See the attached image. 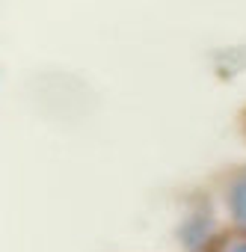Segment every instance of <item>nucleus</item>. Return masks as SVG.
Masks as SVG:
<instances>
[{"label": "nucleus", "mask_w": 246, "mask_h": 252, "mask_svg": "<svg viewBox=\"0 0 246 252\" xmlns=\"http://www.w3.org/2000/svg\"><path fill=\"white\" fill-rule=\"evenodd\" d=\"M225 202H228V211H231L234 222L240 228H246V169L231 178L228 193H225Z\"/></svg>", "instance_id": "nucleus-1"}, {"label": "nucleus", "mask_w": 246, "mask_h": 252, "mask_svg": "<svg viewBox=\"0 0 246 252\" xmlns=\"http://www.w3.org/2000/svg\"><path fill=\"white\" fill-rule=\"evenodd\" d=\"M222 252H246V240H237V243H228Z\"/></svg>", "instance_id": "nucleus-2"}]
</instances>
